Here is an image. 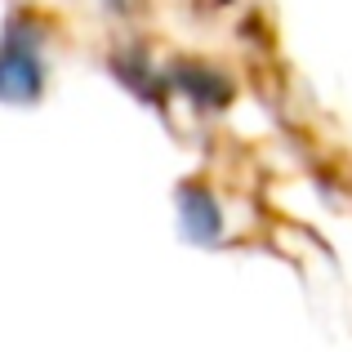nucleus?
<instances>
[{
  "instance_id": "nucleus-1",
  "label": "nucleus",
  "mask_w": 352,
  "mask_h": 352,
  "mask_svg": "<svg viewBox=\"0 0 352 352\" xmlns=\"http://www.w3.org/2000/svg\"><path fill=\"white\" fill-rule=\"evenodd\" d=\"M50 23L32 9H14L0 32V103L32 107L50 80Z\"/></svg>"
}]
</instances>
